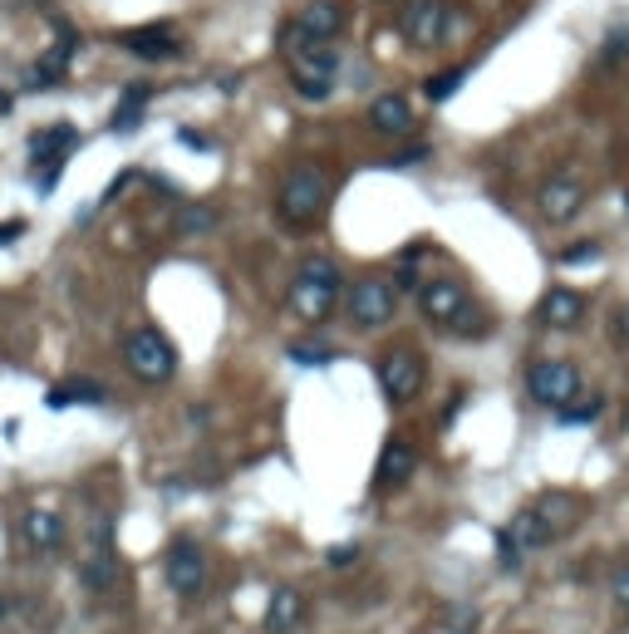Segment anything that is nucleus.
I'll return each mask as SVG.
<instances>
[{"label":"nucleus","instance_id":"obj_31","mask_svg":"<svg viewBox=\"0 0 629 634\" xmlns=\"http://www.w3.org/2000/svg\"><path fill=\"white\" fill-rule=\"evenodd\" d=\"M354 561H359V541H344V546H330V551H325V566H330V571H349Z\"/></svg>","mask_w":629,"mask_h":634},{"label":"nucleus","instance_id":"obj_2","mask_svg":"<svg viewBox=\"0 0 629 634\" xmlns=\"http://www.w3.org/2000/svg\"><path fill=\"white\" fill-rule=\"evenodd\" d=\"M340 295H344V276L330 256H305V261L295 266V276H290V310H295L305 325L330 320L335 305H340Z\"/></svg>","mask_w":629,"mask_h":634},{"label":"nucleus","instance_id":"obj_33","mask_svg":"<svg viewBox=\"0 0 629 634\" xmlns=\"http://www.w3.org/2000/svg\"><path fill=\"white\" fill-rule=\"evenodd\" d=\"M25 231H30V222H25V217H10V222H0V246H5V241H20Z\"/></svg>","mask_w":629,"mask_h":634},{"label":"nucleus","instance_id":"obj_15","mask_svg":"<svg viewBox=\"0 0 629 634\" xmlns=\"http://www.w3.org/2000/svg\"><path fill=\"white\" fill-rule=\"evenodd\" d=\"M79 585L89 595H109L118 585V551H114V526H104V541H94V551L79 561Z\"/></svg>","mask_w":629,"mask_h":634},{"label":"nucleus","instance_id":"obj_22","mask_svg":"<svg viewBox=\"0 0 629 634\" xmlns=\"http://www.w3.org/2000/svg\"><path fill=\"white\" fill-rule=\"evenodd\" d=\"M305 620V595L300 590H276L271 610H266V634H290Z\"/></svg>","mask_w":629,"mask_h":634},{"label":"nucleus","instance_id":"obj_34","mask_svg":"<svg viewBox=\"0 0 629 634\" xmlns=\"http://www.w3.org/2000/svg\"><path fill=\"white\" fill-rule=\"evenodd\" d=\"M448 625H453V630H472V625H477V615H472V605H458V610L448 615Z\"/></svg>","mask_w":629,"mask_h":634},{"label":"nucleus","instance_id":"obj_1","mask_svg":"<svg viewBox=\"0 0 629 634\" xmlns=\"http://www.w3.org/2000/svg\"><path fill=\"white\" fill-rule=\"evenodd\" d=\"M330 212V177L320 163H295L276 187V217L290 231H310Z\"/></svg>","mask_w":629,"mask_h":634},{"label":"nucleus","instance_id":"obj_35","mask_svg":"<svg viewBox=\"0 0 629 634\" xmlns=\"http://www.w3.org/2000/svg\"><path fill=\"white\" fill-rule=\"evenodd\" d=\"M615 335L629 345V305H620V310H615Z\"/></svg>","mask_w":629,"mask_h":634},{"label":"nucleus","instance_id":"obj_9","mask_svg":"<svg viewBox=\"0 0 629 634\" xmlns=\"http://www.w3.org/2000/svg\"><path fill=\"white\" fill-rule=\"evenodd\" d=\"M399 35L413 50H438L453 35V5L448 0H408L399 15Z\"/></svg>","mask_w":629,"mask_h":634},{"label":"nucleus","instance_id":"obj_24","mask_svg":"<svg viewBox=\"0 0 629 634\" xmlns=\"http://www.w3.org/2000/svg\"><path fill=\"white\" fill-rule=\"evenodd\" d=\"M148 99H153V84H128L123 99H118L114 118H109V128H114V133H128V128L143 118V104H148Z\"/></svg>","mask_w":629,"mask_h":634},{"label":"nucleus","instance_id":"obj_4","mask_svg":"<svg viewBox=\"0 0 629 634\" xmlns=\"http://www.w3.org/2000/svg\"><path fill=\"white\" fill-rule=\"evenodd\" d=\"M374 374H379V389H384L389 408H408L423 394V384H428V359H423V349L394 345L379 354Z\"/></svg>","mask_w":629,"mask_h":634},{"label":"nucleus","instance_id":"obj_28","mask_svg":"<svg viewBox=\"0 0 629 634\" xmlns=\"http://www.w3.org/2000/svg\"><path fill=\"white\" fill-rule=\"evenodd\" d=\"M462 79H467V69H448V74H433L423 89H428V99H433V104H443V99H453V94L462 89Z\"/></svg>","mask_w":629,"mask_h":634},{"label":"nucleus","instance_id":"obj_3","mask_svg":"<svg viewBox=\"0 0 629 634\" xmlns=\"http://www.w3.org/2000/svg\"><path fill=\"white\" fill-rule=\"evenodd\" d=\"M123 369L138 384H168L177 374V345L158 325H138V330L123 335Z\"/></svg>","mask_w":629,"mask_h":634},{"label":"nucleus","instance_id":"obj_19","mask_svg":"<svg viewBox=\"0 0 629 634\" xmlns=\"http://www.w3.org/2000/svg\"><path fill=\"white\" fill-rule=\"evenodd\" d=\"M369 128L384 133V138L413 133V104H408L403 94H379V99L369 104Z\"/></svg>","mask_w":629,"mask_h":634},{"label":"nucleus","instance_id":"obj_14","mask_svg":"<svg viewBox=\"0 0 629 634\" xmlns=\"http://www.w3.org/2000/svg\"><path fill=\"white\" fill-rule=\"evenodd\" d=\"M20 541H25L30 551L50 556V551H59V546L69 541V521H64V512H55V507H30V512H20Z\"/></svg>","mask_w":629,"mask_h":634},{"label":"nucleus","instance_id":"obj_12","mask_svg":"<svg viewBox=\"0 0 629 634\" xmlns=\"http://www.w3.org/2000/svg\"><path fill=\"white\" fill-rule=\"evenodd\" d=\"M344 30V0H310L286 30V50L295 45H335V35Z\"/></svg>","mask_w":629,"mask_h":634},{"label":"nucleus","instance_id":"obj_17","mask_svg":"<svg viewBox=\"0 0 629 634\" xmlns=\"http://www.w3.org/2000/svg\"><path fill=\"white\" fill-rule=\"evenodd\" d=\"M585 320V295L575 286H551L541 300V325L546 330H575Z\"/></svg>","mask_w":629,"mask_h":634},{"label":"nucleus","instance_id":"obj_11","mask_svg":"<svg viewBox=\"0 0 629 634\" xmlns=\"http://www.w3.org/2000/svg\"><path fill=\"white\" fill-rule=\"evenodd\" d=\"M418 310L438 325V330H453L462 315L472 310V290L462 286L458 276H433L418 286Z\"/></svg>","mask_w":629,"mask_h":634},{"label":"nucleus","instance_id":"obj_18","mask_svg":"<svg viewBox=\"0 0 629 634\" xmlns=\"http://www.w3.org/2000/svg\"><path fill=\"white\" fill-rule=\"evenodd\" d=\"M109 404V389L99 384V379H59L55 389L45 394V408H55V413H64V408H99Z\"/></svg>","mask_w":629,"mask_h":634},{"label":"nucleus","instance_id":"obj_27","mask_svg":"<svg viewBox=\"0 0 629 634\" xmlns=\"http://www.w3.org/2000/svg\"><path fill=\"white\" fill-rule=\"evenodd\" d=\"M600 413H605V399H600V394H585V399H575V408H561V423L585 428V423H595Z\"/></svg>","mask_w":629,"mask_h":634},{"label":"nucleus","instance_id":"obj_30","mask_svg":"<svg viewBox=\"0 0 629 634\" xmlns=\"http://www.w3.org/2000/svg\"><path fill=\"white\" fill-rule=\"evenodd\" d=\"M610 605L629 615V561H620V566L610 571Z\"/></svg>","mask_w":629,"mask_h":634},{"label":"nucleus","instance_id":"obj_32","mask_svg":"<svg viewBox=\"0 0 629 634\" xmlns=\"http://www.w3.org/2000/svg\"><path fill=\"white\" fill-rule=\"evenodd\" d=\"M497 556H502V571H516V566L526 561V556L516 551V541H512V536H507V526L497 531Z\"/></svg>","mask_w":629,"mask_h":634},{"label":"nucleus","instance_id":"obj_7","mask_svg":"<svg viewBox=\"0 0 629 634\" xmlns=\"http://www.w3.org/2000/svg\"><path fill=\"white\" fill-rule=\"evenodd\" d=\"M74 148H79V128H74V123H45V128L30 133L25 153H30V163L40 168V173H35V187H40V192H55L59 173H64V158H69Z\"/></svg>","mask_w":629,"mask_h":634},{"label":"nucleus","instance_id":"obj_20","mask_svg":"<svg viewBox=\"0 0 629 634\" xmlns=\"http://www.w3.org/2000/svg\"><path fill=\"white\" fill-rule=\"evenodd\" d=\"M507 536L516 541V551L521 556H531V551H546L551 541H556V531H551V521L541 517L536 507H526V512H516L512 521H507Z\"/></svg>","mask_w":629,"mask_h":634},{"label":"nucleus","instance_id":"obj_6","mask_svg":"<svg viewBox=\"0 0 629 634\" xmlns=\"http://www.w3.org/2000/svg\"><path fill=\"white\" fill-rule=\"evenodd\" d=\"M286 55H290V84H295L300 99L320 104V99L335 94V84H340V50L335 45H295Z\"/></svg>","mask_w":629,"mask_h":634},{"label":"nucleus","instance_id":"obj_8","mask_svg":"<svg viewBox=\"0 0 629 634\" xmlns=\"http://www.w3.org/2000/svg\"><path fill=\"white\" fill-rule=\"evenodd\" d=\"M580 389H585V379H580V369H575L571 359H536L526 369V394L541 408L561 413V408H571L580 399Z\"/></svg>","mask_w":629,"mask_h":634},{"label":"nucleus","instance_id":"obj_16","mask_svg":"<svg viewBox=\"0 0 629 634\" xmlns=\"http://www.w3.org/2000/svg\"><path fill=\"white\" fill-rule=\"evenodd\" d=\"M413 472H418V448L408 438H389L379 462H374V487L379 492H394L403 482H413Z\"/></svg>","mask_w":629,"mask_h":634},{"label":"nucleus","instance_id":"obj_21","mask_svg":"<svg viewBox=\"0 0 629 634\" xmlns=\"http://www.w3.org/2000/svg\"><path fill=\"white\" fill-rule=\"evenodd\" d=\"M123 50L138 59H168V55H177V40H172V30H163V25H148V30H128L123 35Z\"/></svg>","mask_w":629,"mask_h":634},{"label":"nucleus","instance_id":"obj_23","mask_svg":"<svg viewBox=\"0 0 629 634\" xmlns=\"http://www.w3.org/2000/svg\"><path fill=\"white\" fill-rule=\"evenodd\" d=\"M531 507L551 521V531H556V536H566V531L575 526V517H580V502H575L571 492H546V497H536Z\"/></svg>","mask_w":629,"mask_h":634},{"label":"nucleus","instance_id":"obj_29","mask_svg":"<svg viewBox=\"0 0 629 634\" xmlns=\"http://www.w3.org/2000/svg\"><path fill=\"white\" fill-rule=\"evenodd\" d=\"M556 261H561V266H595V261H600V241H575V246H566Z\"/></svg>","mask_w":629,"mask_h":634},{"label":"nucleus","instance_id":"obj_10","mask_svg":"<svg viewBox=\"0 0 629 634\" xmlns=\"http://www.w3.org/2000/svg\"><path fill=\"white\" fill-rule=\"evenodd\" d=\"M163 580H168V590L177 600H192L207 585V551L192 536H177L163 551Z\"/></svg>","mask_w":629,"mask_h":634},{"label":"nucleus","instance_id":"obj_13","mask_svg":"<svg viewBox=\"0 0 629 634\" xmlns=\"http://www.w3.org/2000/svg\"><path fill=\"white\" fill-rule=\"evenodd\" d=\"M585 197H590V187L575 173H551L536 187V212H541V222L561 227V222H571V217L585 212Z\"/></svg>","mask_w":629,"mask_h":634},{"label":"nucleus","instance_id":"obj_26","mask_svg":"<svg viewBox=\"0 0 629 634\" xmlns=\"http://www.w3.org/2000/svg\"><path fill=\"white\" fill-rule=\"evenodd\" d=\"M286 359H290V364H300V369H325V364H335V349H325V345H290Z\"/></svg>","mask_w":629,"mask_h":634},{"label":"nucleus","instance_id":"obj_36","mask_svg":"<svg viewBox=\"0 0 629 634\" xmlns=\"http://www.w3.org/2000/svg\"><path fill=\"white\" fill-rule=\"evenodd\" d=\"M5 615H10V600H5V595H0V625H5Z\"/></svg>","mask_w":629,"mask_h":634},{"label":"nucleus","instance_id":"obj_25","mask_svg":"<svg viewBox=\"0 0 629 634\" xmlns=\"http://www.w3.org/2000/svg\"><path fill=\"white\" fill-rule=\"evenodd\" d=\"M217 222H222L217 207H182V212H177V231H182V236H202V231H212Z\"/></svg>","mask_w":629,"mask_h":634},{"label":"nucleus","instance_id":"obj_5","mask_svg":"<svg viewBox=\"0 0 629 634\" xmlns=\"http://www.w3.org/2000/svg\"><path fill=\"white\" fill-rule=\"evenodd\" d=\"M344 315L354 330H384L399 315V286L389 276H359L344 286Z\"/></svg>","mask_w":629,"mask_h":634}]
</instances>
